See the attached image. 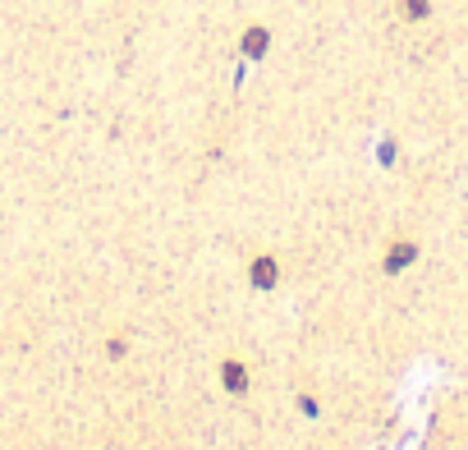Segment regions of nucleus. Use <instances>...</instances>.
<instances>
[{
  "label": "nucleus",
  "mask_w": 468,
  "mask_h": 450,
  "mask_svg": "<svg viewBox=\"0 0 468 450\" xmlns=\"http://www.w3.org/2000/svg\"><path fill=\"white\" fill-rule=\"evenodd\" d=\"M409 14H427V0H409Z\"/></svg>",
  "instance_id": "f257e3e1"
}]
</instances>
